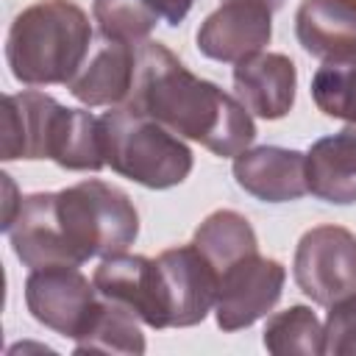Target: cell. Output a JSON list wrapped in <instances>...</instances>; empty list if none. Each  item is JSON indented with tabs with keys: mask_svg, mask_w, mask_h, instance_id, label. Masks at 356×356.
Segmentation results:
<instances>
[{
	"mask_svg": "<svg viewBox=\"0 0 356 356\" xmlns=\"http://www.w3.org/2000/svg\"><path fill=\"white\" fill-rule=\"evenodd\" d=\"M47 159H53L61 170H75V172L103 170L106 150H103L100 117L83 108L58 106L47 134Z\"/></svg>",
	"mask_w": 356,
	"mask_h": 356,
	"instance_id": "obj_18",
	"label": "cell"
},
{
	"mask_svg": "<svg viewBox=\"0 0 356 356\" xmlns=\"http://www.w3.org/2000/svg\"><path fill=\"white\" fill-rule=\"evenodd\" d=\"M92 50V25L72 0H39L22 8L6 39L11 75L25 86L70 83Z\"/></svg>",
	"mask_w": 356,
	"mask_h": 356,
	"instance_id": "obj_2",
	"label": "cell"
},
{
	"mask_svg": "<svg viewBox=\"0 0 356 356\" xmlns=\"http://www.w3.org/2000/svg\"><path fill=\"white\" fill-rule=\"evenodd\" d=\"M298 70L284 53H253L234 67L236 100L261 120H281L295 106Z\"/></svg>",
	"mask_w": 356,
	"mask_h": 356,
	"instance_id": "obj_13",
	"label": "cell"
},
{
	"mask_svg": "<svg viewBox=\"0 0 356 356\" xmlns=\"http://www.w3.org/2000/svg\"><path fill=\"white\" fill-rule=\"evenodd\" d=\"M306 184L317 200L356 203V125L317 139L306 153Z\"/></svg>",
	"mask_w": 356,
	"mask_h": 356,
	"instance_id": "obj_16",
	"label": "cell"
},
{
	"mask_svg": "<svg viewBox=\"0 0 356 356\" xmlns=\"http://www.w3.org/2000/svg\"><path fill=\"white\" fill-rule=\"evenodd\" d=\"M58 220L78 264L95 256H114L134 245L139 214L134 200L114 184L89 178L56 192Z\"/></svg>",
	"mask_w": 356,
	"mask_h": 356,
	"instance_id": "obj_4",
	"label": "cell"
},
{
	"mask_svg": "<svg viewBox=\"0 0 356 356\" xmlns=\"http://www.w3.org/2000/svg\"><path fill=\"white\" fill-rule=\"evenodd\" d=\"M261 3H267V6H270V8H273V11H275V8H281V6H284V0H261Z\"/></svg>",
	"mask_w": 356,
	"mask_h": 356,
	"instance_id": "obj_26",
	"label": "cell"
},
{
	"mask_svg": "<svg viewBox=\"0 0 356 356\" xmlns=\"http://www.w3.org/2000/svg\"><path fill=\"white\" fill-rule=\"evenodd\" d=\"M236 184L264 203H289L309 192L306 184V153L261 145L248 147L234 159Z\"/></svg>",
	"mask_w": 356,
	"mask_h": 356,
	"instance_id": "obj_12",
	"label": "cell"
},
{
	"mask_svg": "<svg viewBox=\"0 0 356 356\" xmlns=\"http://www.w3.org/2000/svg\"><path fill=\"white\" fill-rule=\"evenodd\" d=\"M286 270L281 261L250 253L220 273L214 317L222 331H239L261 320L281 300Z\"/></svg>",
	"mask_w": 356,
	"mask_h": 356,
	"instance_id": "obj_6",
	"label": "cell"
},
{
	"mask_svg": "<svg viewBox=\"0 0 356 356\" xmlns=\"http://www.w3.org/2000/svg\"><path fill=\"white\" fill-rule=\"evenodd\" d=\"M323 325L325 353L331 356H356V292L331 303Z\"/></svg>",
	"mask_w": 356,
	"mask_h": 356,
	"instance_id": "obj_24",
	"label": "cell"
},
{
	"mask_svg": "<svg viewBox=\"0 0 356 356\" xmlns=\"http://www.w3.org/2000/svg\"><path fill=\"white\" fill-rule=\"evenodd\" d=\"M273 36V8L261 0H225L197 28V50L222 64L261 53Z\"/></svg>",
	"mask_w": 356,
	"mask_h": 356,
	"instance_id": "obj_9",
	"label": "cell"
},
{
	"mask_svg": "<svg viewBox=\"0 0 356 356\" xmlns=\"http://www.w3.org/2000/svg\"><path fill=\"white\" fill-rule=\"evenodd\" d=\"M192 245L211 261V267L217 270V278H220L222 270H228L239 259H245L250 253H259V239H256L253 225L248 222V217H242L234 209L211 211L195 228Z\"/></svg>",
	"mask_w": 356,
	"mask_h": 356,
	"instance_id": "obj_20",
	"label": "cell"
},
{
	"mask_svg": "<svg viewBox=\"0 0 356 356\" xmlns=\"http://www.w3.org/2000/svg\"><path fill=\"white\" fill-rule=\"evenodd\" d=\"M153 3V8L159 11V17L167 22V25H181L184 19H186V14H189V8H192V3L195 0H150Z\"/></svg>",
	"mask_w": 356,
	"mask_h": 356,
	"instance_id": "obj_25",
	"label": "cell"
},
{
	"mask_svg": "<svg viewBox=\"0 0 356 356\" xmlns=\"http://www.w3.org/2000/svg\"><path fill=\"white\" fill-rule=\"evenodd\" d=\"M298 289L317 306H331L356 292V234L342 225L309 228L292 259Z\"/></svg>",
	"mask_w": 356,
	"mask_h": 356,
	"instance_id": "obj_5",
	"label": "cell"
},
{
	"mask_svg": "<svg viewBox=\"0 0 356 356\" xmlns=\"http://www.w3.org/2000/svg\"><path fill=\"white\" fill-rule=\"evenodd\" d=\"M95 303L97 289L78 267H39L31 270L25 281V306L31 317L67 339H75L83 331Z\"/></svg>",
	"mask_w": 356,
	"mask_h": 356,
	"instance_id": "obj_8",
	"label": "cell"
},
{
	"mask_svg": "<svg viewBox=\"0 0 356 356\" xmlns=\"http://www.w3.org/2000/svg\"><path fill=\"white\" fill-rule=\"evenodd\" d=\"M122 106L153 117L222 159H236L256 139L250 111L217 83L189 72L161 42L145 39L136 44L134 86Z\"/></svg>",
	"mask_w": 356,
	"mask_h": 356,
	"instance_id": "obj_1",
	"label": "cell"
},
{
	"mask_svg": "<svg viewBox=\"0 0 356 356\" xmlns=\"http://www.w3.org/2000/svg\"><path fill=\"white\" fill-rule=\"evenodd\" d=\"M92 14L103 39H117L128 44L145 42L161 19L150 0H95Z\"/></svg>",
	"mask_w": 356,
	"mask_h": 356,
	"instance_id": "obj_22",
	"label": "cell"
},
{
	"mask_svg": "<svg viewBox=\"0 0 356 356\" xmlns=\"http://www.w3.org/2000/svg\"><path fill=\"white\" fill-rule=\"evenodd\" d=\"M11 239V248L17 259L28 270L39 267H81L72 256V248L64 236L61 220H58V206H56V192H33L19 200V209L14 220L3 228Z\"/></svg>",
	"mask_w": 356,
	"mask_h": 356,
	"instance_id": "obj_10",
	"label": "cell"
},
{
	"mask_svg": "<svg viewBox=\"0 0 356 356\" xmlns=\"http://www.w3.org/2000/svg\"><path fill=\"white\" fill-rule=\"evenodd\" d=\"M261 342L275 356H292V353L320 356V353H325L323 325H320L317 314L300 303L289 306L284 312H275L264 325Z\"/></svg>",
	"mask_w": 356,
	"mask_h": 356,
	"instance_id": "obj_21",
	"label": "cell"
},
{
	"mask_svg": "<svg viewBox=\"0 0 356 356\" xmlns=\"http://www.w3.org/2000/svg\"><path fill=\"white\" fill-rule=\"evenodd\" d=\"M312 100L325 117L356 125V58L325 61L312 78Z\"/></svg>",
	"mask_w": 356,
	"mask_h": 356,
	"instance_id": "obj_23",
	"label": "cell"
},
{
	"mask_svg": "<svg viewBox=\"0 0 356 356\" xmlns=\"http://www.w3.org/2000/svg\"><path fill=\"white\" fill-rule=\"evenodd\" d=\"M139 317L125 306L106 300L97 295V303L83 325V331L72 339L75 353H120L139 356L145 353V334L139 328Z\"/></svg>",
	"mask_w": 356,
	"mask_h": 356,
	"instance_id": "obj_19",
	"label": "cell"
},
{
	"mask_svg": "<svg viewBox=\"0 0 356 356\" xmlns=\"http://www.w3.org/2000/svg\"><path fill=\"white\" fill-rule=\"evenodd\" d=\"M61 103L44 92L25 89L3 97V159H47V134Z\"/></svg>",
	"mask_w": 356,
	"mask_h": 356,
	"instance_id": "obj_17",
	"label": "cell"
},
{
	"mask_svg": "<svg viewBox=\"0 0 356 356\" xmlns=\"http://www.w3.org/2000/svg\"><path fill=\"white\" fill-rule=\"evenodd\" d=\"M134 72L136 44L100 36V44L89 50L83 67L75 72L67 89L83 106H122L131 95Z\"/></svg>",
	"mask_w": 356,
	"mask_h": 356,
	"instance_id": "obj_14",
	"label": "cell"
},
{
	"mask_svg": "<svg viewBox=\"0 0 356 356\" xmlns=\"http://www.w3.org/2000/svg\"><path fill=\"white\" fill-rule=\"evenodd\" d=\"M92 284H95L100 298L125 306L145 325L167 328L156 259H147V256H139V253H125V250L114 253V256H106L97 264V270L92 275Z\"/></svg>",
	"mask_w": 356,
	"mask_h": 356,
	"instance_id": "obj_11",
	"label": "cell"
},
{
	"mask_svg": "<svg viewBox=\"0 0 356 356\" xmlns=\"http://www.w3.org/2000/svg\"><path fill=\"white\" fill-rule=\"evenodd\" d=\"M106 164L147 189H170L192 172L189 145L153 117L117 106L100 117Z\"/></svg>",
	"mask_w": 356,
	"mask_h": 356,
	"instance_id": "obj_3",
	"label": "cell"
},
{
	"mask_svg": "<svg viewBox=\"0 0 356 356\" xmlns=\"http://www.w3.org/2000/svg\"><path fill=\"white\" fill-rule=\"evenodd\" d=\"M167 328H189L206 320L217 298V270L195 245L167 248L156 256Z\"/></svg>",
	"mask_w": 356,
	"mask_h": 356,
	"instance_id": "obj_7",
	"label": "cell"
},
{
	"mask_svg": "<svg viewBox=\"0 0 356 356\" xmlns=\"http://www.w3.org/2000/svg\"><path fill=\"white\" fill-rule=\"evenodd\" d=\"M295 36L320 61H353L356 0H303L295 11Z\"/></svg>",
	"mask_w": 356,
	"mask_h": 356,
	"instance_id": "obj_15",
	"label": "cell"
}]
</instances>
